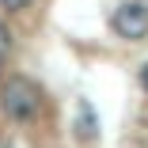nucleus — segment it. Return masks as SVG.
Segmentation results:
<instances>
[{"label":"nucleus","mask_w":148,"mask_h":148,"mask_svg":"<svg viewBox=\"0 0 148 148\" xmlns=\"http://www.w3.org/2000/svg\"><path fill=\"white\" fill-rule=\"evenodd\" d=\"M0 106H4V114L12 122H31L38 114V106H42V95L27 76H12L4 84V91H0Z\"/></svg>","instance_id":"nucleus-1"},{"label":"nucleus","mask_w":148,"mask_h":148,"mask_svg":"<svg viewBox=\"0 0 148 148\" xmlns=\"http://www.w3.org/2000/svg\"><path fill=\"white\" fill-rule=\"evenodd\" d=\"M114 31L122 34L125 42H137L148 34V8L140 4V0H125V4H118L114 8Z\"/></svg>","instance_id":"nucleus-2"},{"label":"nucleus","mask_w":148,"mask_h":148,"mask_svg":"<svg viewBox=\"0 0 148 148\" xmlns=\"http://www.w3.org/2000/svg\"><path fill=\"white\" fill-rule=\"evenodd\" d=\"M76 133H80L87 144L99 137V122H95V106H91V103H80V110H76Z\"/></svg>","instance_id":"nucleus-3"},{"label":"nucleus","mask_w":148,"mask_h":148,"mask_svg":"<svg viewBox=\"0 0 148 148\" xmlns=\"http://www.w3.org/2000/svg\"><path fill=\"white\" fill-rule=\"evenodd\" d=\"M0 4H4L8 12H23V8H31L34 0H0Z\"/></svg>","instance_id":"nucleus-4"},{"label":"nucleus","mask_w":148,"mask_h":148,"mask_svg":"<svg viewBox=\"0 0 148 148\" xmlns=\"http://www.w3.org/2000/svg\"><path fill=\"white\" fill-rule=\"evenodd\" d=\"M12 49V31H8V27H0V57H4Z\"/></svg>","instance_id":"nucleus-5"},{"label":"nucleus","mask_w":148,"mask_h":148,"mask_svg":"<svg viewBox=\"0 0 148 148\" xmlns=\"http://www.w3.org/2000/svg\"><path fill=\"white\" fill-rule=\"evenodd\" d=\"M140 84H144V91H148V61H144V69H140Z\"/></svg>","instance_id":"nucleus-6"},{"label":"nucleus","mask_w":148,"mask_h":148,"mask_svg":"<svg viewBox=\"0 0 148 148\" xmlns=\"http://www.w3.org/2000/svg\"><path fill=\"white\" fill-rule=\"evenodd\" d=\"M0 61H4V57H0Z\"/></svg>","instance_id":"nucleus-7"}]
</instances>
